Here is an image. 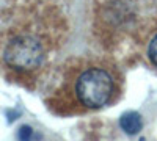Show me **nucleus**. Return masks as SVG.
I'll return each instance as SVG.
<instances>
[{
  "label": "nucleus",
  "mask_w": 157,
  "mask_h": 141,
  "mask_svg": "<svg viewBox=\"0 0 157 141\" xmlns=\"http://www.w3.org/2000/svg\"><path fill=\"white\" fill-rule=\"evenodd\" d=\"M115 91L112 75L102 68H90L82 72L75 83V96L88 108L107 105Z\"/></svg>",
  "instance_id": "obj_1"
},
{
  "label": "nucleus",
  "mask_w": 157,
  "mask_h": 141,
  "mask_svg": "<svg viewBox=\"0 0 157 141\" xmlns=\"http://www.w3.org/2000/svg\"><path fill=\"white\" fill-rule=\"evenodd\" d=\"M3 58L5 63L13 69L32 71L41 66L44 60V49L36 38L22 35L8 43Z\"/></svg>",
  "instance_id": "obj_2"
},
{
  "label": "nucleus",
  "mask_w": 157,
  "mask_h": 141,
  "mask_svg": "<svg viewBox=\"0 0 157 141\" xmlns=\"http://www.w3.org/2000/svg\"><path fill=\"white\" fill-rule=\"evenodd\" d=\"M120 125L127 135H137L143 127V121L137 111H127L121 116Z\"/></svg>",
  "instance_id": "obj_3"
},
{
  "label": "nucleus",
  "mask_w": 157,
  "mask_h": 141,
  "mask_svg": "<svg viewBox=\"0 0 157 141\" xmlns=\"http://www.w3.org/2000/svg\"><path fill=\"white\" fill-rule=\"evenodd\" d=\"M33 138H35V132H33L32 127L24 125V127L19 129V133H17V139L19 141H33Z\"/></svg>",
  "instance_id": "obj_4"
},
{
  "label": "nucleus",
  "mask_w": 157,
  "mask_h": 141,
  "mask_svg": "<svg viewBox=\"0 0 157 141\" xmlns=\"http://www.w3.org/2000/svg\"><path fill=\"white\" fill-rule=\"evenodd\" d=\"M148 57H149L152 65L157 66V35L152 38L149 46H148Z\"/></svg>",
  "instance_id": "obj_5"
}]
</instances>
